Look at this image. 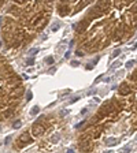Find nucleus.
Listing matches in <instances>:
<instances>
[{
    "mask_svg": "<svg viewBox=\"0 0 137 153\" xmlns=\"http://www.w3.org/2000/svg\"><path fill=\"white\" fill-rule=\"evenodd\" d=\"M0 45H1V42H0Z\"/></svg>",
    "mask_w": 137,
    "mask_h": 153,
    "instance_id": "nucleus-10",
    "label": "nucleus"
},
{
    "mask_svg": "<svg viewBox=\"0 0 137 153\" xmlns=\"http://www.w3.org/2000/svg\"><path fill=\"white\" fill-rule=\"evenodd\" d=\"M134 64V60H132V62H128V63H126V67H128V68H130L132 66H133Z\"/></svg>",
    "mask_w": 137,
    "mask_h": 153,
    "instance_id": "nucleus-2",
    "label": "nucleus"
},
{
    "mask_svg": "<svg viewBox=\"0 0 137 153\" xmlns=\"http://www.w3.org/2000/svg\"><path fill=\"white\" fill-rule=\"evenodd\" d=\"M37 52H38V48H34V49H30V55L37 53Z\"/></svg>",
    "mask_w": 137,
    "mask_h": 153,
    "instance_id": "nucleus-4",
    "label": "nucleus"
},
{
    "mask_svg": "<svg viewBox=\"0 0 137 153\" xmlns=\"http://www.w3.org/2000/svg\"><path fill=\"white\" fill-rule=\"evenodd\" d=\"M119 52H121V51H119V49H118V51H115V52H114V55H112V57H117V56H118V53H119Z\"/></svg>",
    "mask_w": 137,
    "mask_h": 153,
    "instance_id": "nucleus-6",
    "label": "nucleus"
},
{
    "mask_svg": "<svg viewBox=\"0 0 137 153\" xmlns=\"http://www.w3.org/2000/svg\"><path fill=\"white\" fill-rule=\"evenodd\" d=\"M30 99H32V93L29 92V93H28V100H30Z\"/></svg>",
    "mask_w": 137,
    "mask_h": 153,
    "instance_id": "nucleus-9",
    "label": "nucleus"
},
{
    "mask_svg": "<svg viewBox=\"0 0 137 153\" xmlns=\"http://www.w3.org/2000/svg\"><path fill=\"white\" fill-rule=\"evenodd\" d=\"M18 127H21V122H15V123H14V128H18Z\"/></svg>",
    "mask_w": 137,
    "mask_h": 153,
    "instance_id": "nucleus-3",
    "label": "nucleus"
},
{
    "mask_svg": "<svg viewBox=\"0 0 137 153\" xmlns=\"http://www.w3.org/2000/svg\"><path fill=\"white\" fill-rule=\"evenodd\" d=\"M58 29H59V25H54V26H52V30H54V32H55V30H58Z\"/></svg>",
    "mask_w": 137,
    "mask_h": 153,
    "instance_id": "nucleus-7",
    "label": "nucleus"
},
{
    "mask_svg": "<svg viewBox=\"0 0 137 153\" xmlns=\"http://www.w3.org/2000/svg\"><path fill=\"white\" fill-rule=\"evenodd\" d=\"M26 63H28L29 66H30V64H33V59H28V60H26Z\"/></svg>",
    "mask_w": 137,
    "mask_h": 153,
    "instance_id": "nucleus-5",
    "label": "nucleus"
},
{
    "mask_svg": "<svg viewBox=\"0 0 137 153\" xmlns=\"http://www.w3.org/2000/svg\"><path fill=\"white\" fill-rule=\"evenodd\" d=\"M38 112H40V108H38V107H34V108L30 111V114H32V115H37Z\"/></svg>",
    "mask_w": 137,
    "mask_h": 153,
    "instance_id": "nucleus-1",
    "label": "nucleus"
},
{
    "mask_svg": "<svg viewBox=\"0 0 137 153\" xmlns=\"http://www.w3.org/2000/svg\"><path fill=\"white\" fill-rule=\"evenodd\" d=\"M52 62H54V59H52V57H48V59H47V63H49V64H51Z\"/></svg>",
    "mask_w": 137,
    "mask_h": 153,
    "instance_id": "nucleus-8",
    "label": "nucleus"
}]
</instances>
